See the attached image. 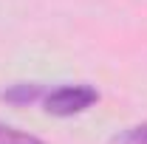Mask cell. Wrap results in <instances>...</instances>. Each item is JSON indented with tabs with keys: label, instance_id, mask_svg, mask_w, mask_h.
Masks as SVG:
<instances>
[{
	"label": "cell",
	"instance_id": "7a4b0ae2",
	"mask_svg": "<svg viewBox=\"0 0 147 144\" xmlns=\"http://www.w3.org/2000/svg\"><path fill=\"white\" fill-rule=\"evenodd\" d=\"M45 82H11L0 90V99L14 108H37Z\"/></svg>",
	"mask_w": 147,
	"mask_h": 144
},
{
	"label": "cell",
	"instance_id": "3957f363",
	"mask_svg": "<svg viewBox=\"0 0 147 144\" xmlns=\"http://www.w3.org/2000/svg\"><path fill=\"white\" fill-rule=\"evenodd\" d=\"M0 144H45V141L31 136V133H26V130H20V127L0 122Z\"/></svg>",
	"mask_w": 147,
	"mask_h": 144
},
{
	"label": "cell",
	"instance_id": "6da1fadb",
	"mask_svg": "<svg viewBox=\"0 0 147 144\" xmlns=\"http://www.w3.org/2000/svg\"><path fill=\"white\" fill-rule=\"evenodd\" d=\"M99 99L102 93L91 82H54L42 88L37 108H42L48 116H57V119H71L99 105Z\"/></svg>",
	"mask_w": 147,
	"mask_h": 144
},
{
	"label": "cell",
	"instance_id": "277c9868",
	"mask_svg": "<svg viewBox=\"0 0 147 144\" xmlns=\"http://www.w3.org/2000/svg\"><path fill=\"white\" fill-rule=\"evenodd\" d=\"M110 144H147V122L133 124V127H125L122 133L113 136Z\"/></svg>",
	"mask_w": 147,
	"mask_h": 144
}]
</instances>
